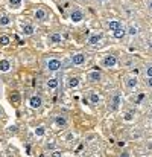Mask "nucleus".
<instances>
[{
	"label": "nucleus",
	"mask_w": 152,
	"mask_h": 157,
	"mask_svg": "<svg viewBox=\"0 0 152 157\" xmlns=\"http://www.w3.org/2000/svg\"><path fill=\"white\" fill-rule=\"evenodd\" d=\"M44 66H46V69H47L49 72H58V70L62 69V61L52 56V58H47V59H46Z\"/></svg>",
	"instance_id": "1"
},
{
	"label": "nucleus",
	"mask_w": 152,
	"mask_h": 157,
	"mask_svg": "<svg viewBox=\"0 0 152 157\" xmlns=\"http://www.w3.org/2000/svg\"><path fill=\"white\" fill-rule=\"evenodd\" d=\"M117 63H119V61H117L116 55H105L103 59H102V66L106 67V69H113V67H116Z\"/></svg>",
	"instance_id": "2"
},
{
	"label": "nucleus",
	"mask_w": 152,
	"mask_h": 157,
	"mask_svg": "<svg viewBox=\"0 0 152 157\" xmlns=\"http://www.w3.org/2000/svg\"><path fill=\"white\" fill-rule=\"evenodd\" d=\"M137 86H139L137 76H134V75H126V76H125V87H126L128 90H134Z\"/></svg>",
	"instance_id": "3"
},
{
	"label": "nucleus",
	"mask_w": 152,
	"mask_h": 157,
	"mask_svg": "<svg viewBox=\"0 0 152 157\" xmlns=\"http://www.w3.org/2000/svg\"><path fill=\"white\" fill-rule=\"evenodd\" d=\"M84 18H85V15H84V12H82L79 8H75V9L70 12V20H72L73 23H81Z\"/></svg>",
	"instance_id": "4"
},
{
	"label": "nucleus",
	"mask_w": 152,
	"mask_h": 157,
	"mask_svg": "<svg viewBox=\"0 0 152 157\" xmlns=\"http://www.w3.org/2000/svg\"><path fill=\"white\" fill-rule=\"evenodd\" d=\"M41 105H43V98H41L40 95H32V96L29 98V107H31V108L38 110V108H41Z\"/></svg>",
	"instance_id": "5"
},
{
	"label": "nucleus",
	"mask_w": 152,
	"mask_h": 157,
	"mask_svg": "<svg viewBox=\"0 0 152 157\" xmlns=\"http://www.w3.org/2000/svg\"><path fill=\"white\" fill-rule=\"evenodd\" d=\"M85 59H87V56H85L84 53H73V55L70 56V63H72L73 66H82V64L85 63Z\"/></svg>",
	"instance_id": "6"
},
{
	"label": "nucleus",
	"mask_w": 152,
	"mask_h": 157,
	"mask_svg": "<svg viewBox=\"0 0 152 157\" xmlns=\"http://www.w3.org/2000/svg\"><path fill=\"white\" fill-rule=\"evenodd\" d=\"M102 38H103V34L102 32H99V34H91L88 37L87 43H88V46H99L102 43Z\"/></svg>",
	"instance_id": "7"
},
{
	"label": "nucleus",
	"mask_w": 152,
	"mask_h": 157,
	"mask_svg": "<svg viewBox=\"0 0 152 157\" xmlns=\"http://www.w3.org/2000/svg\"><path fill=\"white\" fill-rule=\"evenodd\" d=\"M101 78H102V75L99 70H93V72H88L87 73V81L88 82H99Z\"/></svg>",
	"instance_id": "8"
},
{
	"label": "nucleus",
	"mask_w": 152,
	"mask_h": 157,
	"mask_svg": "<svg viewBox=\"0 0 152 157\" xmlns=\"http://www.w3.org/2000/svg\"><path fill=\"white\" fill-rule=\"evenodd\" d=\"M53 122H55V125L58 127V128H65L67 127V117L65 116H62V114H58V116H55V119H53Z\"/></svg>",
	"instance_id": "9"
},
{
	"label": "nucleus",
	"mask_w": 152,
	"mask_h": 157,
	"mask_svg": "<svg viewBox=\"0 0 152 157\" xmlns=\"http://www.w3.org/2000/svg\"><path fill=\"white\" fill-rule=\"evenodd\" d=\"M34 18H35V20H38V21H44V20L47 18V12H46V9L38 8V9L34 12Z\"/></svg>",
	"instance_id": "10"
},
{
	"label": "nucleus",
	"mask_w": 152,
	"mask_h": 157,
	"mask_svg": "<svg viewBox=\"0 0 152 157\" xmlns=\"http://www.w3.org/2000/svg\"><path fill=\"white\" fill-rule=\"evenodd\" d=\"M21 34H23L24 37H31V35H34V34H35V26L31 25V23L24 25V26L21 28Z\"/></svg>",
	"instance_id": "11"
},
{
	"label": "nucleus",
	"mask_w": 152,
	"mask_h": 157,
	"mask_svg": "<svg viewBox=\"0 0 152 157\" xmlns=\"http://www.w3.org/2000/svg\"><path fill=\"white\" fill-rule=\"evenodd\" d=\"M105 26H106V29H108V31L114 32L116 29H119V28L122 26V23H120V21H117V20H109V21H106V23H105Z\"/></svg>",
	"instance_id": "12"
},
{
	"label": "nucleus",
	"mask_w": 152,
	"mask_h": 157,
	"mask_svg": "<svg viewBox=\"0 0 152 157\" xmlns=\"http://www.w3.org/2000/svg\"><path fill=\"white\" fill-rule=\"evenodd\" d=\"M79 82H81V78L79 76H70L67 79V87L69 89H76L79 86Z\"/></svg>",
	"instance_id": "13"
},
{
	"label": "nucleus",
	"mask_w": 152,
	"mask_h": 157,
	"mask_svg": "<svg viewBox=\"0 0 152 157\" xmlns=\"http://www.w3.org/2000/svg\"><path fill=\"white\" fill-rule=\"evenodd\" d=\"M139 26L137 25H134V23H131L128 28H126V35H129V37H135V35H139Z\"/></svg>",
	"instance_id": "14"
},
{
	"label": "nucleus",
	"mask_w": 152,
	"mask_h": 157,
	"mask_svg": "<svg viewBox=\"0 0 152 157\" xmlns=\"http://www.w3.org/2000/svg\"><path fill=\"white\" fill-rule=\"evenodd\" d=\"M125 35H126V28H123V25H122L119 29H116V31L113 32V37H114V38H117V40L125 38Z\"/></svg>",
	"instance_id": "15"
},
{
	"label": "nucleus",
	"mask_w": 152,
	"mask_h": 157,
	"mask_svg": "<svg viewBox=\"0 0 152 157\" xmlns=\"http://www.w3.org/2000/svg\"><path fill=\"white\" fill-rule=\"evenodd\" d=\"M58 86H59L58 78H49V79L46 81V87H47L49 90H56V89H58Z\"/></svg>",
	"instance_id": "16"
},
{
	"label": "nucleus",
	"mask_w": 152,
	"mask_h": 157,
	"mask_svg": "<svg viewBox=\"0 0 152 157\" xmlns=\"http://www.w3.org/2000/svg\"><path fill=\"white\" fill-rule=\"evenodd\" d=\"M49 41H50L52 44H59L62 41V35L59 32H53L50 37H49Z\"/></svg>",
	"instance_id": "17"
},
{
	"label": "nucleus",
	"mask_w": 152,
	"mask_h": 157,
	"mask_svg": "<svg viewBox=\"0 0 152 157\" xmlns=\"http://www.w3.org/2000/svg\"><path fill=\"white\" fill-rule=\"evenodd\" d=\"M9 70H11V61L0 59V72H9Z\"/></svg>",
	"instance_id": "18"
},
{
	"label": "nucleus",
	"mask_w": 152,
	"mask_h": 157,
	"mask_svg": "<svg viewBox=\"0 0 152 157\" xmlns=\"http://www.w3.org/2000/svg\"><path fill=\"white\" fill-rule=\"evenodd\" d=\"M11 17L9 15H6V14H3V15H0V26H8V25H11Z\"/></svg>",
	"instance_id": "19"
},
{
	"label": "nucleus",
	"mask_w": 152,
	"mask_h": 157,
	"mask_svg": "<svg viewBox=\"0 0 152 157\" xmlns=\"http://www.w3.org/2000/svg\"><path fill=\"white\" fill-rule=\"evenodd\" d=\"M90 102H91V104H99V102H101V96H99V95H98V93H95V92H91V93H90Z\"/></svg>",
	"instance_id": "20"
},
{
	"label": "nucleus",
	"mask_w": 152,
	"mask_h": 157,
	"mask_svg": "<svg viewBox=\"0 0 152 157\" xmlns=\"http://www.w3.org/2000/svg\"><path fill=\"white\" fill-rule=\"evenodd\" d=\"M143 75H145L146 78L152 76V63H148V64L145 66V69H143Z\"/></svg>",
	"instance_id": "21"
},
{
	"label": "nucleus",
	"mask_w": 152,
	"mask_h": 157,
	"mask_svg": "<svg viewBox=\"0 0 152 157\" xmlns=\"http://www.w3.org/2000/svg\"><path fill=\"white\" fill-rule=\"evenodd\" d=\"M120 101H122L120 95H119V93H116V95L113 96V108H114V110H116V108H119V105H120Z\"/></svg>",
	"instance_id": "22"
},
{
	"label": "nucleus",
	"mask_w": 152,
	"mask_h": 157,
	"mask_svg": "<svg viewBox=\"0 0 152 157\" xmlns=\"http://www.w3.org/2000/svg\"><path fill=\"white\" fill-rule=\"evenodd\" d=\"M34 133H35L37 137H43V136L46 134V128H44V127H37Z\"/></svg>",
	"instance_id": "23"
},
{
	"label": "nucleus",
	"mask_w": 152,
	"mask_h": 157,
	"mask_svg": "<svg viewBox=\"0 0 152 157\" xmlns=\"http://www.w3.org/2000/svg\"><path fill=\"white\" fill-rule=\"evenodd\" d=\"M11 43V38L8 35H0V44L2 46H8Z\"/></svg>",
	"instance_id": "24"
},
{
	"label": "nucleus",
	"mask_w": 152,
	"mask_h": 157,
	"mask_svg": "<svg viewBox=\"0 0 152 157\" xmlns=\"http://www.w3.org/2000/svg\"><path fill=\"white\" fill-rule=\"evenodd\" d=\"M11 101H12L14 104L20 102V93H18V92H12V95H11Z\"/></svg>",
	"instance_id": "25"
},
{
	"label": "nucleus",
	"mask_w": 152,
	"mask_h": 157,
	"mask_svg": "<svg viewBox=\"0 0 152 157\" xmlns=\"http://www.w3.org/2000/svg\"><path fill=\"white\" fill-rule=\"evenodd\" d=\"M55 148H56V142H55V140H50V142H47V144H46V150L55 151Z\"/></svg>",
	"instance_id": "26"
},
{
	"label": "nucleus",
	"mask_w": 152,
	"mask_h": 157,
	"mask_svg": "<svg viewBox=\"0 0 152 157\" xmlns=\"http://www.w3.org/2000/svg\"><path fill=\"white\" fill-rule=\"evenodd\" d=\"M9 3H11L12 6H15V8H18V6H21V3H23V0H9Z\"/></svg>",
	"instance_id": "27"
},
{
	"label": "nucleus",
	"mask_w": 152,
	"mask_h": 157,
	"mask_svg": "<svg viewBox=\"0 0 152 157\" xmlns=\"http://www.w3.org/2000/svg\"><path fill=\"white\" fill-rule=\"evenodd\" d=\"M73 139H75V134H73V133H69V134L65 136V140H67V142H72Z\"/></svg>",
	"instance_id": "28"
},
{
	"label": "nucleus",
	"mask_w": 152,
	"mask_h": 157,
	"mask_svg": "<svg viewBox=\"0 0 152 157\" xmlns=\"http://www.w3.org/2000/svg\"><path fill=\"white\" fill-rule=\"evenodd\" d=\"M146 86H148L149 89H152V76H149V78H146Z\"/></svg>",
	"instance_id": "29"
},
{
	"label": "nucleus",
	"mask_w": 152,
	"mask_h": 157,
	"mask_svg": "<svg viewBox=\"0 0 152 157\" xmlns=\"http://www.w3.org/2000/svg\"><path fill=\"white\" fill-rule=\"evenodd\" d=\"M132 64H134V59H128V61H125V66H126V67H131Z\"/></svg>",
	"instance_id": "30"
},
{
	"label": "nucleus",
	"mask_w": 152,
	"mask_h": 157,
	"mask_svg": "<svg viewBox=\"0 0 152 157\" xmlns=\"http://www.w3.org/2000/svg\"><path fill=\"white\" fill-rule=\"evenodd\" d=\"M8 131H9V133H15V131H17V127H15V125H12V127H9V130H8Z\"/></svg>",
	"instance_id": "31"
},
{
	"label": "nucleus",
	"mask_w": 152,
	"mask_h": 157,
	"mask_svg": "<svg viewBox=\"0 0 152 157\" xmlns=\"http://www.w3.org/2000/svg\"><path fill=\"white\" fill-rule=\"evenodd\" d=\"M52 156H53V157H61V153H59V151H56V150H55V151H53V154H52Z\"/></svg>",
	"instance_id": "32"
},
{
	"label": "nucleus",
	"mask_w": 152,
	"mask_h": 157,
	"mask_svg": "<svg viewBox=\"0 0 152 157\" xmlns=\"http://www.w3.org/2000/svg\"><path fill=\"white\" fill-rule=\"evenodd\" d=\"M146 5H148V8L152 11V0H146Z\"/></svg>",
	"instance_id": "33"
},
{
	"label": "nucleus",
	"mask_w": 152,
	"mask_h": 157,
	"mask_svg": "<svg viewBox=\"0 0 152 157\" xmlns=\"http://www.w3.org/2000/svg\"><path fill=\"white\" fill-rule=\"evenodd\" d=\"M120 157H129V153H126V151H125V153H123Z\"/></svg>",
	"instance_id": "34"
},
{
	"label": "nucleus",
	"mask_w": 152,
	"mask_h": 157,
	"mask_svg": "<svg viewBox=\"0 0 152 157\" xmlns=\"http://www.w3.org/2000/svg\"><path fill=\"white\" fill-rule=\"evenodd\" d=\"M96 2H99V3H106L108 0H96Z\"/></svg>",
	"instance_id": "35"
},
{
	"label": "nucleus",
	"mask_w": 152,
	"mask_h": 157,
	"mask_svg": "<svg viewBox=\"0 0 152 157\" xmlns=\"http://www.w3.org/2000/svg\"><path fill=\"white\" fill-rule=\"evenodd\" d=\"M0 114H2V110H0Z\"/></svg>",
	"instance_id": "36"
}]
</instances>
